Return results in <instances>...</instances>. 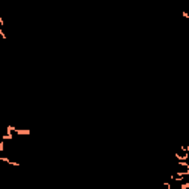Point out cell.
Returning <instances> with one entry per match:
<instances>
[{
    "instance_id": "obj_1",
    "label": "cell",
    "mask_w": 189,
    "mask_h": 189,
    "mask_svg": "<svg viewBox=\"0 0 189 189\" xmlns=\"http://www.w3.org/2000/svg\"><path fill=\"white\" fill-rule=\"evenodd\" d=\"M174 157L177 158V161H188V158H189V152H183V154H174Z\"/></svg>"
},
{
    "instance_id": "obj_2",
    "label": "cell",
    "mask_w": 189,
    "mask_h": 189,
    "mask_svg": "<svg viewBox=\"0 0 189 189\" xmlns=\"http://www.w3.org/2000/svg\"><path fill=\"white\" fill-rule=\"evenodd\" d=\"M15 133L16 135H30L31 130H22V129H15Z\"/></svg>"
},
{
    "instance_id": "obj_3",
    "label": "cell",
    "mask_w": 189,
    "mask_h": 189,
    "mask_svg": "<svg viewBox=\"0 0 189 189\" xmlns=\"http://www.w3.org/2000/svg\"><path fill=\"white\" fill-rule=\"evenodd\" d=\"M2 139H3V140H12V133H6V135H3Z\"/></svg>"
},
{
    "instance_id": "obj_4",
    "label": "cell",
    "mask_w": 189,
    "mask_h": 189,
    "mask_svg": "<svg viewBox=\"0 0 189 189\" xmlns=\"http://www.w3.org/2000/svg\"><path fill=\"white\" fill-rule=\"evenodd\" d=\"M180 189H189V182L182 183V185H180Z\"/></svg>"
},
{
    "instance_id": "obj_5",
    "label": "cell",
    "mask_w": 189,
    "mask_h": 189,
    "mask_svg": "<svg viewBox=\"0 0 189 189\" xmlns=\"http://www.w3.org/2000/svg\"><path fill=\"white\" fill-rule=\"evenodd\" d=\"M0 35H2V39H3V40H6V34L3 33V28H2V27H0Z\"/></svg>"
},
{
    "instance_id": "obj_6",
    "label": "cell",
    "mask_w": 189,
    "mask_h": 189,
    "mask_svg": "<svg viewBox=\"0 0 189 189\" xmlns=\"http://www.w3.org/2000/svg\"><path fill=\"white\" fill-rule=\"evenodd\" d=\"M5 151V142H0V152Z\"/></svg>"
},
{
    "instance_id": "obj_7",
    "label": "cell",
    "mask_w": 189,
    "mask_h": 189,
    "mask_svg": "<svg viewBox=\"0 0 189 189\" xmlns=\"http://www.w3.org/2000/svg\"><path fill=\"white\" fill-rule=\"evenodd\" d=\"M164 186H165V188H167V189H170V188H171L170 182H164Z\"/></svg>"
},
{
    "instance_id": "obj_8",
    "label": "cell",
    "mask_w": 189,
    "mask_h": 189,
    "mask_svg": "<svg viewBox=\"0 0 189 189\" xmlns=\"http://www.w3.org/2000/svg\"><path fill=\"white\" fill-rule=\"evenodd\" d=\"M182 16L183 18H189V13L188 12H182Z\"/></svg>"
}]
</instances>
